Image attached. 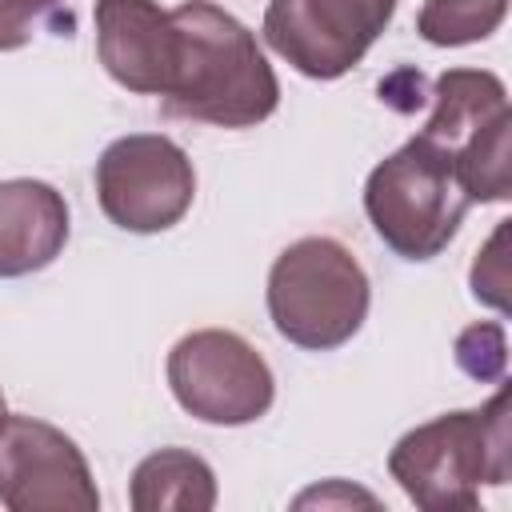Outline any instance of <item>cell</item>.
<instances>
[{"label":"cell","instance_id":"obj_4","mask_svg":"<svg viewBox=\"0 0 512 512\" xmlns=\"http://www.w3.org/2000/svg\"><path fill=\"white\" fill-rule=\"evenodd\" d=\"M472 200L456 180L452 156L428 136L404 140L364 180V212L376 236L404 260L440 256L460 232Z\"/></svg>","mask_w":512,"mask_h":512},{"label":"cell","instance_id":"obj_12","mask_svg":"<svg viewBox=\"0 0 512 512\" xmlns=\"http://www.w3.org/2000/svg\"><path fill=\"white\" fill-rule=\"evenodd\" d=\"M128 504L136 512H212L216 476L204 456L188 448H160L136 464Z\"/></svg>","mask_w":512,"mask_h":512},{"label":"cell","instance_id":"obj_6","mask_svg":"<svg viewBox=\"0 0 512 512\" xmlns=\"http://www.w3.org/2000/svg\"><path fill=\"white\" fill-rule=\"evenodd\" d=\"M100 212L136 236L168 232L196 200V168L164 132H132L112 140L96 160Z\"/></svg>","mask_w":512,"mask_h":512},{"label":"cell","instance_id":"obj_14","mask_svg":"<svg viewBox=\"0 0 512 512\" xmlns=\"http://www.w3.org/2000/svg\"><path fill=\"white\" fill-rule=\"evenodd\" d=\"M512 0H424L416 12V32L436 48H464L488 40Z\"/></svg>","mask_w":512,"mask_h":512},{"label":"cell","instance_id":"obj_17","mask_svg":"<svg viewBox=\"0 0 512 512\" xmlns=\"http://www.w3.org/2000/svg\"><path fill=\"white\" fill-rule=\"evenodd\" d=\"M64 0H0V52L24 48L40 28L60 20Z\"/></svg>","mask_w":512,"mask_h":512},{"label":"cell","instance_id":"obj_2","mask_svg":"<svg viewBox=\"0 0 512 512\" xmlns=\"http://www.w3.org/2000/svg\"><path fill=\"white\" fill-rule=\"evenodd\" d=\"M388 472L424 512H476L480 484H508L512 432L508 388L480 408H456L404 432L388 452Z\"/></svg>","mask_w":512,"mask_h":512},{"label":"cell","instance_id":"obj_11","mask_svg":"<svg viewBox=\"0 0 512 512\" xmlns=\"http://www.w3.org/2000/svg\"><path fill=\"white\" fill-rule=\"evenodd\" d=\"M508 88L488 68H448L432 84V116L420 128L432 144H440L448 156L468 144L476 132L508 116Z\"/></svg>","mask_w":512,"mask_h":512},{"label":"cell","instance_id":"obj_16","mask_svg":"<svg viewBox=\"0 0 512 512\" xmlns=\"http://www.w3.org/2000/svg\"><path fill=\"white\" fill-rule=\"evenodd\" d=\"M508 224L512 220H500L496 232L488 236V244L472 260V296L484 300V304H492L496 312H508V264H504Z\"/></svg>","mask_w":512,"mask_h":512},{"label":"cell","instance_id":"obj_10","mask_svg":"<svg viewBox=\"0 0 512 512\" xmlns=\"http://www.w3.org/2000/svg\"><path fill=\"white\" fill-rule=\"evenodd\" d=\"M68 200L44 180H0V280L48 268L68 244Z\"/></svg>","mask_w":512,"mask_h":512},{"label":"cell","instance_id":"obj_18","mask_svg":"<svg viewBox=\"0 0 512 512\" xmlns=\"http://www.w3.org/2000/svg\"><path fill=\"white\" fill-rule=\"evenodd\" d=\"M4 416H8V404H4V392H0V424H4Z\"/></svg>","mask_w":512,"mask_h":512},{"label":"cell","instance_id":"obj_3","mask_svg":"<svg viewBox=\"0 0 512 512\" xmlns=\"http://www.w3.org/2000/svg\"><path fill=\"white\" fill-rule=\"evenodd\" d=\"M268 316L272 328L308 352H332L348 344L372 304L360 260L332 236L292 240L268 268Z\"/></svg>","mask_w":512,"mask_h":512},{"label":"cell","instance_id":"obj_15","mask_svg":"<svg viewBox=\"0 0 512 512\" xmlns=\"http://www.w3.org/2000/svg\"><path fill=\"white\" fill-rule=\"evenodd\" d=\"M456 364L472 380H500L504 376V328L500 324H472L456 336Z\"/></svg>","mask_w":512,"mask_h":512},{"label":"cell","instance_id":"obj_13","mask_svg":"<svg viewBox=\"0 0 512 512\" xmlns=\"http://www.w3.org/2000/svg\"><path fill=\"white\" fill-rule=\"evenodd\" d=\"M452 168L468 200L500 204L512 196V112L476 132L468 144L452 152Z\"/></svg>","mask_w":512,"mask_h":512},{"label":"cell","instance_id":"obj_1","mask_svg":"<svg viewBox=\"0 0 512 512\" xmlns=\"http://www.w3.org/2000/svg\"><path fill=\"white\" fill-rule=\"evenodd\" d=\"M168 16L164 112L216 128H252L276 112L280 80L252 28L212 0H184Z\"/></svg>","mask_w":512,"mask_h":512},{"label":"cell","instance_id":"obj_5","mask_svg":"<svg viewBox=\"0 0 512 512\" xmlns=\"http://www.w3.org/2000/svg\"><path fill=\"white\" fill-rule=\"evenodd\" d=\"M168 388L176 404L220 428L260 420L276 400V376L268 360L228 328H196L168 352Z\"/></svg>","mask_w":512,"mask_h":512},{"label":"cell","instance_id":"obj_9","mask_svg":"<svg viewBox=\"0 0 512 512\" xmlns=\"http://www.w3.org/2000/svg\"><path fill=\"white\" fill-rule=\"evenodd\" d=\"M168 40L172 16L156 0H96V56L120 88L160 96Z\"/></svg>","mask_w":512,"mask_h":512},{"label":"cell","instance_id":"obj_8","mask_svg":"<svg viewBox=\"0 0 512 512\" xmlns=\"http://www.w3.org/2000/svg\"><path fill=\"white\" fill-rule=\"evenodd\" d=\"M0 504L8 512H96L100 492L72 436L36 416H4Z\"/></svg>","mask_w":512,"mask_h":512},{"label":"cell","instance_id":"obj_7","mask_svg":"<svg viewBox=\"0 0 512 512\" xmlns=\"http://www.w3.org/2000/svg\"><path fill=\"white\" fill-rule=\"evenodd\" d=\"M396 0H268L264 40L308 80L352 72L392 24Z\"/></svg>","mask_w":512,"mask_h":512}]
</instances>
